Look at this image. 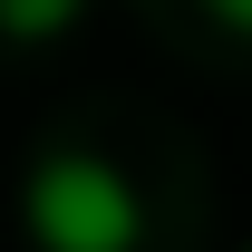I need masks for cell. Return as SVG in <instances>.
<instances>
[{"label":"cell","instance_id":"cell-2","mask_svg":"<svg viewBox=\"0 0 252 252\" xmlns=\"http://www.w3.org/2000/svg\"><path fill=\"white\" fill-rule=\"evenodd\" d=\"M78 10L88 0H0V39H59L78 30Z\"/></svg>","mask_w":252,"mask_h":252},{"label":"cell","instance_id":"cell-1","mask_svg":"<svg viewBox=\"0 0 252 252\" xmlns=\"http://www.w3.org/2000/svg\"><path fill=\"white\" fill-rule=\"evenodd\" d=\"M20 223H30L39 252H136L146 214H136V185H126L107 156H39L30 185H20Z\"/></svg>","mask_w":252,"mask_h":252},{"label":"cell","instance_id":"cell-3","mask_svg":"<svg viewBox=\"0 0 252 252\" xmlns=\"http://www.w3.org/2000/svg\"><path fill=\"white\" fill-rule=\"evenodd\" d=\"M204 10H214V20H223L233 39H252V0H204Z\"/></svg>","mask_w":252,"mask_h":252}]
</instances>
